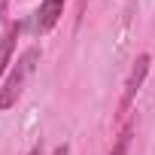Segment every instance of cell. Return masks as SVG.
Returning <instances> with one entry per match:
<instances>
[{
  "label": "cell",
  "mask_w": 155,
  "mask_h": 155,
  "mask_svg": "<svg viewBox=\"0 0 155 155\" xmlns=\"http://www.w3.org/2000/svg\"><path fill=\"white\" fill-rule=\"evenodd\" d=\"M64 3H67V0H40L37 18H34V31H37L40 37L49 34V31L61 21V15H64Z\"/></svg>",
  "instance_id": "3957f363"
},
{
  "label": "cell",
  "mask_w": 155,
  "mask_h": 155,
  "mask_svg": "<svg viewBox=\"0 0 155 155\" xmlns=\"http://www.w3.org/2000/svg\"><path fill=\"white\" fill-rule=\"evenodd\" d=\"M28 155H43V146H34V149H31Z\"/></svg>",
  "instance_id": "9c48e42d"
},
{
  "label": "cell",
  "mask_w": 155,
  "mask_h": 155,
  "mask_svg": "<svg viewBox=\"0 0 155 155\" xmlns=\"http://www.w3.org/2000/svg\"><path fill=\"white\" fill-rule=\"evenodd\" d=\"M52 155H70V146H67V143H58V146L52 149Z\"/></svg>",
  "instance_id": "52a82bcc"
},
{
  "label": "cell",
  "mask_w": 155,
  "mask_h": 155,
  "mask_svg": "<svg viewBox=\"0 0 155 155\" xmlns=\"http://www.w3.org/2000/svg\"><path fill=\"white\" fill-rule=\"evenodd\" d=\"M18 34H21V21H12V25H6L3 37H0V76L9 73V64H12V58H15Z\"/></svg>",
  "instance_id": "277c9868"
},
{
  "label": "cell",
  "mask_w": 155,
  "mask_h": 155,
  "mask_svg": "<svg viewBox=\"0 0 155 155\" xmlns=\"http://www.w3.org/2000/svg\"><path fill=\"white\" fill-rule=\"evenodd\" d=\"M40 58H43L40 46H31V49H25V52L12 61V67H9V73H6L3 85H0V110H12V107L21 101L25 85H28V79H31V73L37 70Z\"/></svg>",
  "instance_id": "6da1fadb"
},
{
  "label": "cell",
  "mask_w": 155,
  "mask_h": 155,
  "mask_svg": "<svg viewBox=\"0 0 155 155\" xmlns=\"http://www.w3.org/2000/svg\"><path fill=\"white\" fill-rule=\"evenodd\" d=\"M12 0H0V18H6V9H9Z\"/></svg>",
  "instance_id": "ba28073f"
},
{
  "label": "cell",
  "mask_w": 155,
  "mask_h": 155,
  "mask_svg": "<svg viewBox=\"0 0 155 155\" xmlns=\"http://www.w3.org/2000/svg\"><path fill=\"white\" fill-rule=\"evenodd\" d=\"M131 134H134V128H131V122H125V125L119 128L113 146H110V155H128V149H131Z\"/></svg>",
  "instance_id": "5b68a950"
},
{
  "label": "cell",
  "mask_w": 155,
  "mask_h": 155,
  "mask_svg": "<svg viewBox=\"0 0 155 155\" xmlns=\"http://www.w3.org/2000/svg\"><path fill=\"white\" fill-rule=\"evenodd\" d=\"M149 67H152V58H149L146 52L137 55V61H134V67H131V73H128V79H125V88H122V101H119V116H122V119L131 113V107H134V101H137V91L143 88L146 76H149Z\"/></svg>",
  "instance_id": "7a4b0ae2"
},
{
  "label": "cell",
  "mask_w": 155,
  "mask_h": 155,
  "mask_svg": "<svg viewBox=\"0 0 155 155\" xmlns=\"http://www.w3.org/2000/svg\"><path fill=\"white\" fill-rule=\"evenodd\" d=\"M85 9H88V0H79V6H76V25H82V18H85Z\"/></svg>",
  "instance_id": "8992f818"
}]
</instances>
